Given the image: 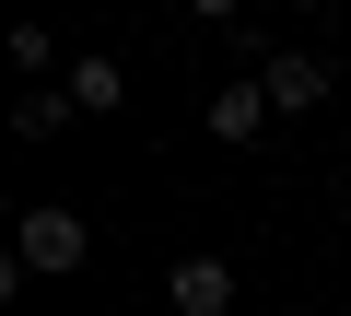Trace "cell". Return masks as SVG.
<instances>
[{
	"label": "cell",
	"instance_id": "6da1fadb",
	"mask_svg": "<svg viewBox=\"0 0 351 316\" xmlns=\"http://www.w3.org/2000/svg\"><path fill=\"white\" fill-rule=\"evenodd\" d=\"M12 258H24V269H47V281H71V269L94 258V223H82L71 199H36V211L12 223Z\"/></svg>",
	"mask_w": 351,
	"mask_h": 316
},
{
	"label": "cell",
	"instance_id": "7a4b0ae2",
	"mask_svg": "<svg viewBox=\"0 0 351 316\" xmlns=\"http://www.w3.org/2000/svg\"><path fill=\"white\" fill-rule=\"evenodd\" d=\"M164 304H176V316H234V258H211V246H199V258H176Z\"/></svg>",
	"mask_w": 351,
	"mask_h": 316
},
{
	"label": "cell",
	"instance_id": "3957f363",
	"mask_svg": "<svg viewBox=\"0 0 351 316\" xmlns=\"http://www.w3.org/2000/svg\"><path fill=\"white\" fill-rule=\"evenodd\" d=\"M258 94H269L281 117H304V106L328 94V59H316V47H269V59H258Z\"/></svg>",
	"mask_w": 351,
	"mask_h": 316
},
{
	"label": "cell",
	"instance_id": "277c9868",
	"mask_svg": "<svg viewBox=\"0 0 351 316\" xmlns=\"http://www.w3.org/2000/svg\"><path fill=\"white\" fill-rule=\"evenodd\" d=\"M269 117H281V106H269L258 82H223V94H211V141H234V152H246V141H258Z\"/></svg>",
	"mask_w": 351,
	"mask_h": 316
},
{
	"label": "cell",
	"instance_id": "5b68a950",
	"mask_svg": "<svg viewBox=\"0 0 351 316\" xmlns=\"http://www.w3.org/2000/svg\"><path fill=\"white\" fill-rule=\"evenodd\" d=\"M117 94H129V71H117L106 47H82V59H71V106H82V117H117Z\"/></svg>",
	"mask_w": 351,
	"mask_h": 316
},
{
	"label": "cell",
	"instance_id": "8992f818",
	"mask_svg": "<svg viewBox=\"0 0 351 316\" xmlns=\"http://www.w3.org/2000/svg\"><path fill=\"white\" fill-rule=\"evenodd\" d=\"M71 117H82V106H71V82H24V106H12V129H24V141H59Z\"/></svg>",
	"mask_w": 351,
	"mask_h": 316
},
{
	"label": "cell",
	"instance_id": "52a82bcc",
	"mask_svg": "<svg viewBox=\"0 0 351 316\" xmlns=\"http://www.w3.org/2000/svg\"><path fill=\"white\" fill-rule=\"evenodd\" d=\"M47 59H59V36H47V24H12V71H36V82H47Z\"/></svg>",
	"mask_w": 351,
	"mask_h": 316
},
{
	"label": "cell",
	"instance_id": "ba28073f",
	"mask_svg": "<svg viewBox=\"0 0 351 316\" xmlns=\"http://www.w3.org/2000/svg\"><path fill=\"white\" fill-rule=\"evenodd\" d=\"M246 12V0H188V24H234Z\"/></svg>",
	"mask_w": 351,
	"mask_h": 316
},
{
	"label": "cell",
	"instance_id": "9c48e42d",
	"mask_svg": "<svg viewBox=\"0 0 351 316\" xmlns=\"http://www.w3.org/2000/svg\"><path fill=\"white\" fill-rule=\"evenodd\" d=\"M293 12H316V0H293Z\"/></svg>",
	"mask_w": 351,
	"mask_h": 316
},
{
	"label": "cell",
	"instance_id": "30bf717a",
	"mask_svg": "<svg viewBox=\"0 0 351 316\" xmlns=\"http://www.w3.org/2000/svg\"><path fill=\"white\" fill-rule=\"evenodd\" d=\"M339 316H351V304H339Z\"/></svg>",
	"mask_w": 351,
	"mask_h": 316
}]
</instances>
